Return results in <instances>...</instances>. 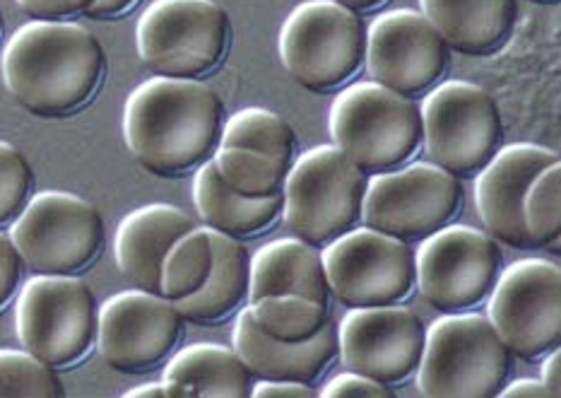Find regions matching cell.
Here are the masks:
<instances>
[{
    "label": "cell",
    "instance_id": "obj_39",
    "mask_svg": "<svg viewBox=\"0 0 561 398\" xmlns=\"http://www.w3.org/2000/svg\"><path fill=\"white\" fill-rule=\"evenodd\" d=\"M542 384L547 386V391L552 394V398L561 396V377H559V365H561V355H559V348H552L550 353L542 355Z\"/></svg>",
    "mask_w": 561,
    "mask_h": 398
},
{
    "label": "cell",
    "instance_id": "obj_42",
    "mask_svg": "<svg viewBox=\"0 0 561 398\" xmlns=\"http://www.w3.org/2000/svg\"><path fill=\"white\" fill-rule=\"evenodd\" d=\"M68 3L72 5V8H76V12H78V15H82V12L84 10H88L92 3H94V0H68Z\"/></svg>",
    "mask_w": 561,
    "mask_h": 398
},
{
    "label": "cell",
    "instance_id": "obj_3",
    "mask_svg": "<svg viewBox=\"0 0 561 398\" xmlns=\"http://www.w3.org/2000/svg\"><path fill=\"white\" fill-rule=\"evenodd\" d=\"M331 143L364 174L408 164L422 150V116L412 96L374 80L352 82L328 109Z\"/></svg>",
    "mask_w": 561,
    "mask_h": 398
},
{
    "label": "cell",
    "instance_id": "obj_24",
    "mask_svg": "<svg viewBox=\"0 0 561 398\" xmlns=\"http://www.w3.org/2000/svg\"><path fill=\"white\" fill-rule=\"evenodd\" d=\"M210 229V227H207ZM213 241V269L205 285L174 302L184 321L215 323L234 314L249 297V251L237 237H229L210 229Z\"/></svg>",
    "mask_w": 561,
    "mask_h": 398
},
{
    "label": "cell",
    "instance_id": "obj_38",
    "mask_svg": "<svg viewBox=\"0 0 561 398\" xmlns=\"http://www.w3.org/2000/svg\"><path fill=\"white\" fill-rule=\"evenodd\" d=\"M136 3L138 0H94L82 15L90 20H114V18L126 15V12Z\"/></svg>",
    "mask_w": 561,
    "mask_h": 398
},
{
    "label": "cell",
    "instance_id": "obj_36",
    "mask_svg": "<svg viewBox=\"0 0 561 398\" xmlns=\"http://www.w3.org/2000/svg\"><path fill=\"white\" fill-rule=\"evenodd\" d=\"M18 5L32 20H70L78 15L68 0H18Z\"/></svg>",
    "mask_w": 561,
    "mask_h": 398
},
{
    "label": "cell",
    "instance_id": "obj_25",
    "mask_svg": "<svg viewBox=\"0 0 561 398\" xmlns=\"http://www.w3.org/2000/svg\"><path fill=\"white\" fill-rule=\"evenodd\" d=\"M167 382H176L193 398H251L255 377L234 348L193 343L169 355Z\"/></svg>",
    "mask_w": 561,
    "mask_h": 398
},
{
    "label": "cell",
    "instance_id": "obj_29",
    "mask_svg": "<svg viewBox=\"0 0 561 398\" xmlns=\"http://www.w3.org/2000/svg\"><path fill=\"white\" fill-rule=\"evenodd\" d=\"M219 177L225 184L249 198L277 196L285 189L289 169L259 152L243 148H217L213 155Z\"/></svg>",
    "mask_w": 561,
    "mask_h": 398
},
{
    "label": "cell",
    "instance_id": "obj_41",
    "mask_svg": "<svg viewBox=\"0 0 561 398\" xmlns=\"http://www.w3.org/2000/svg\"><path fill=\"white\" fill-rule=\"evenodd\" d=\"M335 3L345 5L350 10H355V12H367V10H374L378 5H383L386 0H335Z\"/></svg>",
    "mask_w": 561,
    "mask_h": 398
},
{
    "label": "cell",
    "instance_id": "obj_9",
    "mask_svg": "<svg viewBox=\"0 0 561 398\" xmlns=\"http://www.w3.org/2000/svg\"><path fill=\"white\" fill-rule=\"evenodd\" d=\"M420 106L426 162L468 179L492 160L504 136L494 96L466 80H442Z\"/></svg>",
    "mask_w": 561,
    "mask_h": 398
},
{
    "label": "cell",
    "instance_id": "obj_1",
    "mask_svg": "<svg viewBox=\"0 0 561 398\" xmlns=\"http://www.w3.org/2000/svg\"><path fill=\"white\" fill-rule=\"evenodd\" d=\"M106 72L102 42L72 20H32L10 36L0 76L24 112L66 118L100 92Z\"/></svg>",
    "mask_w": 561,
    "mask_h": 398
},
{
    "label": "cell",
    "instance_id": "obj_37",
    "mask_svg": "<svg viewBox=\"0 0 561 398\" xmlns=\"http://www.w3.org/2000/svg\"><path fill=\"white\" fill-rule=\"evenodd\" d=\"M499 396H504V398H552V394L547 391L542 379L506 382L502 386V391H499Z\"/></svg>",
    "mask_w": 561,
    "mask_h": 398
},
{
    "label": "cell",
    "instance_id": "obj_26",
    "mask_svg": "<svg viewBox=\"0 0 561 398\" xmlns=\"http://www.w3.org/2000/svg\"><path fill=\"white\" fill-rule=\"evenodd\" d=\"M219 148H243L259 152L287 169L299 155L295 128L283 116L263 106H247L227 116Z\"/></svg>",
    "mask_w": 561,
    "mask_h": 398
},
{
    "label": "cell",
    "instance_id": "obj_15",
    "mask_svg": "<svg viewBox=\"0 0 561 398\" xmlns=\"http://www.w3.org/2000/svg\"><path fill=\"white\" fill-rule=\"evenodd\" d=\"M184 317L164 295L126 289L108 297L96 314V341L108 367L126 374L150 372L174 353Z\"/></svg>",
    "mask_w": 561,
    "mask_h": 398
},
{
    "label": "cell",
    "instance_id": "obj_11",
    "mask_svg": "<svg viewBox=\"0 0 561 398\" xmlns=\"http://www.w3.org/2000/svg\"><path fill=\"white\" fill-rule=\"evenodd\" d=\"M484 317L508 353L540 360L561 343V269L540 257L506 265L486 295Z\"/></svg>",
    "mask_w": 561,
    "mask_h": 398
},
{
    "label": "cell",
    "instance_id": "obj_17",
    "mask_svg": "<svg viewBox=\"0 0 561 398\" xmlns=\"http://www.w3.org/2000/svg\"><path fill=\"white\" fill-rule=\"evenodd\" d=\"M424 331L422 319L402 302L350 307L337 326V355L347 369L396 386L417 372Z\"/></svg>",
    "mask_w": 561,
    "mask_h": 398
},
{
    "label": "cell",
    "instance_id": "obj_43",
    "mask_svg": "<svg viewBox=\"0 0 561 398\" xmlns=\"http://www.w3.org/2000/svg\"><path fill=\"white\" fill-rule=\"evenodd\" d=\"M528 3H557V0H528Z\"/></svg>",
    "mask_w": 561,
    "mask_h": 398
},
{
    "label": "cell",
    "instance_id": "obj_31",
    "mask_svg": "<svg viewBox=\"0 0 561 398\" xmlns=\"http://www.w3.org/2000/svg\"><path fill=\"white\" fill-rule=\"evenodd\" d=\"M66 386L58 369L48 367L30 350L0 348V398H60Z\"/></svg>",
    "mask_w": 561,
    "mask_h": 398
},
{
    "label": "cell",
    "instance_id": "obj_27",
    "mask_svg": "<svg viewBox=\"0 0 561 398\" xmlns=\"http://www.w3.org/2000/svg\"><path fill=\"white\" fill-rule=\"evenodd\" d=\"M253 321L277 341H307L331 321V309L301 295H271L249 305Z\"/></svg>",
    "mask_w": 561,
    "mask_h": 398
},
{
    "label": "cell",
    "instance_id": "obj_6",
    "mask_svg": "<svg viewBox=\"0 0 561 398\" xmlns=\"http://www.w3.org/2000/svg\"><path fill=\"white\" fill-rule=\"evenodd\" d=\"M279 60L304 90L343 88L364 68L367 27L335 0H304L279 27Z\"/></svg>",
    "mask_w": 561,
    "mask_h": 398
},
{
    "label": "cell",
    "instance_id": "obj_44",
    "mask_svg": "<svg viewBox=\"0 0 561 398\" xmlns=\"http://www.w3.org/2000/svg\"><path fill=\"white\" fill-rule=\"evenodd\" d=\"M0 39H3V15H0Z\"/></svg>",
    "mask_w": 561,
    "mask_h": 398
},
{
    "label": "cell",
    "instance_id": "obj_35",
    "mask_svg": "<svg viewBox=\"0 0 561 398\" xmlns=\"http://www.w3.org/2000/svg\"><path fill=\"white\" fill-rule=\"evenodd\" d=\"M253 398H316L319 391L309 382L295 379H259L253 382Z\"/></svg>",
    "mask_w": 561,
    "mask_h": 398
},
{
    "label": "cell",
    "instance_id": "obj_19",
    "mask_svg": "<svg viewBox=\"0 0 561 398\" xmlns=\"http://www.w3.org/2000/svg\"><path fill=\"white\" fill-rule=\"evenodd\" d=\"M193 217L176 205L150 203L130 211L114 235V261L121 275L148 293L162 295V271L176 241L195 229Z\"/></svg>",
    "mask_w": 561,
    "mask_h": 398
},
{
    "label": "cell",
    "instance_id": "obj_21",
    "mask_svg": "<svg viewBox=\"0 0 561 398\" xmlns=\"http://www.w3.org/2000/svg\"><path fill=\"white\" fill-rule=\"evenodd\" d=\"M271 295H301L328 305V285L321 251L299 237H283L253 251L249 261V297L253 305Z\"/></svg>",
    "mask_w": 561,
    "mask_h": 398
},
{
    "label": "cell",
    "instance_id": "obj_4",
    "mask_svg": "<svg viewBox=\"0 0 561 398\" xmlns=\"http://www.w3.org/2000/svg\"><path fill=\"white\" fill-rule=\"evenodd\" d=\"M511 374V353L484 314L450 311L424 331L417 391L426 398H492Z\"/></svg>",
    "mask_w": 561,
    "mask_h": 398
},
{
    "label": "cell",
    "instance_id": "obj_13",
    "mask_svg": "<svg viewBox=\"0 0 561 398\" xmlns=\"http://www.w3.org/2000/svg\"><path fill=\"white\" fill-rule=\"evenodd\" d=\"M462 184L432 162H412L371 174L364 193L362 223L402 241L434 235L460 211Z\"/></svg>",
    "mask_w": 561,
    "mask_h": 398
},
{
    "label": "cell",
    "instance_id": "obj_10",
    "mask_svg": "<svg viewBox=\"0 0 561 398\" xmlns=\"http://www.w3.org/2000/svg\"><path fill=\"white\" fill-rule=\"evenodd\" d=\"M96 314L92 287L80 275H32L18 289V341L48 367H72L94 348Z\"/></svg>",
    "mask_w": 561,
    "mask_h": 398
},
{
    "label": "cell",
    "instance_id": "obj_12",
    "mask_svg": "<svg viewBox=\"0 0 561 398\" xmlns=\"http://www.w3.org/2000/svg\"><path fill=\"white\" fill-rule=\"evenodd\" d=\"M502 273L499 241L470 225H444L414 251V287L442 314L474 309Z\"/></svg>",
    "mask_w": 561,
    "mask_h": 398
},
{
    "label": "cell",
    "instance_id": "obj_2",
    "mask_svg": "<svg viewBox=\"0 0 561 398\" xmlns=\"http://www.w3.org/2000/svg\"><path fill=\"white\" fill-rule=\"evenodd\" d=\"M225 118V102L210 84L154 76L128 94L124 140L142 169L172 179L210 160Z\"/></svg>",
    "mask_w": 561,
    "mask_h": 398
},
{
    "label": "cell",
    "instance_id": "obj_32",
    "mask_svg": "<svg viewBox=\"0 0 561 398\" xmlns=\"http://www.w3.org/2000/svg\"><path fill=\"white\" fill-rule=\"evenodd\" d=\"M34 193V172L12 143L0 140V227L15 220Z\"/></svg>",
    "mask_w": 561,
    "mask_h": 398
},
{
    "label": "cell",
    "instance_id": "obj_5",
    "mask_svg": "<svg viewBox=\"0 0 561 398\" xmlns=\"http://www.w3.org/2000/svg\"><path fill=\"white\" fill-rule=\"evenodd\" d=\"M369 174L350 162L333 143L297 155L283 189V220L289 232L325 247L362 220Z\"/></svg>",
    "mask_w": 561,
    "mask_h": 398
},
{
    "label": "cell",
    "instance_id": "obj_14",
    "mask_svg": "<svg viewBox=\"0 0 561 398\" xmlns=\"http://www.w3.org/2000/svg\"><path fill=\"white\" fill-rule=\"evenodd\" d=\"M331 295L345 307H378L405 302L414 289L410 241L352 227L321 251Z\"/></svg>",
    "mask_w": 561,
    "mask_h": 398
},
{
    "label": "cell",
    "instance_id": "obj_33",
    "mask_svg": "<svg viewBox=\"0 0 561 398\" xmlns=\"http://www.w3.org/2000/svg\"><path fill=\"white\" fill-rule=\"evenodd\" d=\"M323 398H350V396H359V398H390L396 396L393 386L378 382L374 377H367L362 372H340L335 377L325 382L323 389L319 391Z\"/></svg>",
    "mask_w": 561,
    "mask_h": 398
},
{
    "label": "cell",
    "instance_id": "obj_40",
    "mask_svg": "<svg viewBox=\"0 0 561 398\" xmlns=\"http://www.w3.org/2000/svg\"><path fill=\"white\" fill-rule=\"evenodd\" d=\"M126 398H172L169 396V386L167 382H148V384H140L136 389L126 391Z\"/></svg>",
    "mask_w": 561,
    "mask_h": 398
},
{
    "label": "cell",
    "instance_id": "obj_22",
    "mask_svg": "<svg viewBox=\"0 0 561 398\" xmlns=\"http://www.w3.org/2000/svg\"><path fill=\"white\" fill-rule=\"evenodd\" d=\"M420 12L442 34L450 52L484 56L511 36L518 0H420Z\"/></svg>",
    "mask_w": 561,
    "mask_h": 398
},
{
    "label": "cell",
    "instance_id": "obj_30",
    "mask_svg": "<svg viewBox=\"0 0 561 398\" xmlns=\"http://www.w3.org/2000/svg\"><path fill=\"white\" fill-rule=\"evenodd\" d=\"M523 225L533 249H557L561 235V162L545 167L533 179L523 203Z\"/></svg>",
    "mask_w": 561,
    "mask_h": 398
},
{
    "label": "cell",
    "instance_id": "obj_23",
    "mask_svg": "<svg viewBox=\"0 0 561 398\" xmlns=\"http://www.w3.org/2000/svg\"><path fill=\"white\" fill-rule=\"evenodd\" d=\"M193 205L205 227L237 239L263 235L283 217V193L267 198L241 196L225 184L213 157L195 169Z\"/></svg>",
    "mask_w": 561,
    "mask_h": 398
},
{
    "label": "cell",
    "instance_id": "obj_34",
    "mask_svg": "<svg viewBox=\"0 0 561 398\" xmlns=\"http://www.w3.org/2000/svg\"><path fill=\"white\" fill-rule=\"evenodd\" d=\"M24 261L8 232H0V309L18 295Z\"/></svg>",
    "mask_w": 561,
    "mask_h": 398
},
{
    "label": "cell",
    "instance_id": "obj_7",
    "mask_svg": "<svg viewBox=\"0 0 561 398\" xmlns=\"http://www.w3.org/2000/svg\"><path fill=\"white\" fill-rule=\"evenodd\" d=\"M231 44L227 10L215 0H154L136 24V46L154 76L201 80L222 64Z\"/></svg>",
    "mask_w": 561,
    "mask_h": 398
},
{
    "label": "cell",
    "instance_id": "obj_28",
    "mask_svg": "<svg viewBox=\"0 0 561 398\" xmlns=\"http://www.w3.org/2000/svg\"><path fill=\"white\" fill-rule=\"evenodd\" d=\"M213 269L210 229L195 227L169 251L162 271V295L172 302L191 297L205 285Z\"/></svg>",
    "mask_w": 561,
    "mask_h": 398
},
{
    "label": "cell",
    "instance_id": "obj_20",
    "mask_svg": "<svg viewBox=\"0 0 561 398\" xmlns=\"http://www.w3.org/2000/svg\"><path fill=\"white\" fill-rule=\"evenodd\" d=\"M231 348L253 377L313 384L337 357V326L331 319L307 341H277L253 321L251 309H241L231 329Z\"/></svg>",
    "mask_w": 561,
    "mask_h": 398
},
{
    "label": "cell",
    "instance_id": "obj_16",
    "mask_svg": "<svg viewBox=\"0 0 561 398\" xmlns=\"http://www.w3.org/2000/svg\"><path fill=\"white\" fill-rule=\"evenodd\" d=\"M448 64V44L420 10L393 8L371 20L364 52L369 80L402 96H417L446 78Z\"/></svg>",
    "mask_w": 561,
    "mask_h": 398
},
{
    "label": "cell",
    "instance_id": "obj_8",
    "mask_svg": "<svg viewBox=\"0 0 561 398\" xmlns=\"http://www.w3.org/2000/svg\"><path fill=\"white\" fill-rule=\"evenodd\" d=\"M8 235L32 275H80L100 259L106 227L90 201L68 191H39Z\"/></svg>",
    "mask_w": 561,
    "mask_h": 398
},
{
    "label": "cell",
    "instance_id": "obj_18",
    "mask_svg": "<svg viewBox=\"0 0 561 398\" xmlns=\"http://www.w3.org/2000/svg\"><path fill=\"white\" fill-rule=\"evenodd\" d=\"M561 162L559 155L538 143H511L474 174V208L496 241L514 249H533L523 225L526 193L545 167Z\"/></svg>",
    "mask_w": 561,
    "mask_h": 398
}]
</instances>
